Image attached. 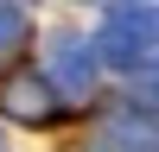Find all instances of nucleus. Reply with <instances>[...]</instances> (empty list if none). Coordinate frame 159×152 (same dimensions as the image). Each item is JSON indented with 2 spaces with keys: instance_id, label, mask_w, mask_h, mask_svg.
I'll list each match as a JSON object with an SVG mask.
<instances>
[{
  "instance_id": "f257e3e1",
  "label": "nucleus",
  "mask_w": 159,
  "mask_h": 152,
  "mask_svg": "<svg viewBox=\"0 0 159 152\" xmlns=\"http://www.w3.org/2000/svg\"><path fill=\"white\" fill-rule=\"evenodd\" d=\"M147 32H153V19H147V13H140V6H121V13L108 19V32H102V38H108V51H115V57H134V51L147 44Z\"/></svg>"
},
{
  "instance_id": "f03ea898",
  "label": "nucleus",
  "mask_w": 159,
  "mask_h": 152,
  "mask_svg": "<svg viewBox=\"0 0 159 152\" xmlns=\"http://www.w3.org/2000/svg\"><path fill=\"white\" fill-rule=\"evenodd\" d=\"M7 108H13V114H32V120L51 114L45 101H38V82H7Z\"/></svg>"
},
{
  "instance_id": "7ed1b4c3",
  "label": "nucleus",
  "mask_w": 159,
  "mask_h": 152,
  "mask_svg": "<svg viewBox=\"0 0 159 152\" xmlns=\"http://www.w3.org/2000/svg\"><path fill=\"white\" fill-rule=\"evenodd\" d=\"M25 32V19H19V13H13V6H0V44H13V38H19Z\"/></svg>"
}]
</instances>
